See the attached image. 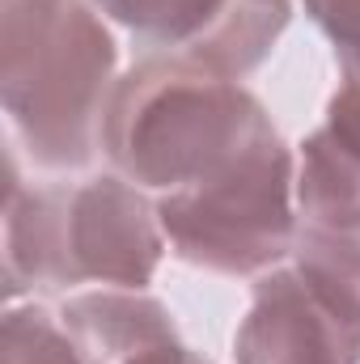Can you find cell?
<instances>
[{
    "instance_id": "6",
    "label": "cell",
    "mask_w": 360,
    "mask_h": 364,
    "mask_svg": "<svg viewBox=\"0 0 360 364\" xmlns=\"http://www.w3.org/2000/svg\"><path fill=\"white\" fill-rule=\"evenodd\" d=\"M301 225H360V81H344L327 106V123L305 136L297 166Z\"/></svg>"
},
{
    "instance_id": "2",
    "label": "cell",
    "mask_w": 360,
    "mask_h": 364,
    "mask_svg": "<svg viewBox=\"0 0 360 364\" xmlns=\"http://www.w3.org/2000/svg\"><path fill=\"white\" fill-rule=\"evenodd\" d=\"M115 68V34L93 4L0 0V102L38 170L73 174L97 157Z\"/></svg>"
},
{
    "instance_id": "3",
    "label": "cell",
    "mask_w": 360,
    "mask_h": 364,
    "mask_svg": "<svg viewBox=\"0 0 360 364\" xmlns=\"http://www.w3.org/2000/svg\"><path fill=\"white\" fill-rule=\"evenodd\" d=\"M166 255L157 199L136 182L90 178L77 186H26L9 157L4 186V296L26 288H144Z\"/></svg>"
},
{
    "instance_id": "12",
    "label": "cell",
    "mask_w": 360,
    "mask_h": 364,
    "mask_svg": "<svg viewBox=\"0 0 360 364\" xmlns=\"http://www.w3.org/2000/svg\"><path fill=\"white\" fill-rule=\"evenodd\" d=\"M132 364H212V360H203L199 352L182 348V339H179V343H166V348H153V352H144L140 360H132Z\"/></svg>"
},
{
    "instance_id": "13",
    "label": "cell",
    "mask_w": 360,
    "mask_h": 364,
    "mask_svg": "<svg viewBox=\"0 0 360 364\" xmlns=\"http://www.w3.org/2000/svg\"><path fill=\"white\" fill-rule=\"evenodd\" d=\"M85 4H93V0H85Z\"/></svg>"
},
{
    "instance_id": "8",
    "label": "cell",
    "mask_w": 360,
    "mask_h": 364,
    "mask_svg": "<svg viewBox=\"0 0 360 364\" xmlns=\"http://www.w3.org/2000/svg\"><path fill=\"white\" fill-rule=\"evenodd\" d=\"M225 13L212 26V34L186 55L221 77L242 81L246 73H255L271 55V47L280 43L288 17H292V0H221Z\"/></svg>"
},
{
    "instance_id": "5",
    "label": "cell",
    "mask_w": 360,
    "mask_h": 364,
    "mask_svg": "<svg viewBox=\"0 0 360 364\" xmlns=\"http://www.w3.org/2000/svg\"><path fill=\"white\" fill-rule=\"evenodd\" d=\"M233 356L238 364H360V309L309 267L280 263L255 284Z\"/></svg>"
},
{
    "instance_id": "4",
    "label": "cell",
    "mask_w": 360,
    "mask_h": 364,
    "mask_svg": "<svg viewBox=\"0 0 360 364\" xmlns=\"http://www.w3.org/2000/svg\"><path fill=\"white\" fill-rule=\"evenodd\" d=\"M170 250L216 275H263L297 246V166L275 136L221 178L157 199Z\"/></svg>"
},
{
    "instance_id": "11",
    "label": "cell",
    "mask_w": 360,
    "mask_h": 364,
    "mask_svg": "<svg viewBox=\"0 0 360 364\" xmlns=\"http://www.w3.org/2000/svg\"><path fill=\"white\" fill-rule=\"evenodd\" d=\"M314 26L331 38L344 81H360V0H301Z\"/></svg>"
},
{
    "instance_id": "1",
    "label": "cell",
    "mask_w": 360,
    "mask_h": 364,
    "mask_svg": "<svg viewBox=\"0 0 360 364\" xmlns=\"http://www.w3.org/2000/svg\"><path fill=\"white\" fill-rule=\"evenodd\" d=\"M263 102L186 55H153L110 93L102 153L115 174L153 199L221 178L275 140Z\"/></svg>"
},
{
    "instance_id": "7",
    "label": "cell",
    "mask_w": 360,
    "mask_h": 364,
    "mask_svg": "<svg viewBox=\"0 0 360 364\" xmlns=\"http://www.w3.org/2000/svg\"><path fill=\"white\" fill-rule=\"evenodd\" d=\"M60 322L81 364H132L153 348L179 343L170 309L140 288H102L64 301Z\"/></svg>"
},
{
    "instance_id": "10",
    "label": "cell",
    "mask_w": 360,
    "mask_h": 364,
    "mask_svg": "<svg viewBox=\"0 0 360 364\" xmlns=\"http://www.w3.org/2000/svg\"><path fill=\"white\" fill-rule=\"evenodd\" d=\"M292 263H301L314 275H322L327 284H335L360 309V225H352V229L301 225L297 246H292Z\"/></svg>"
},
{
    "instance_id": "9",
    "label": "cell",
    "mask_w": 360,
    "mask_h": 364,
    "mask_svg": "<svg viewBox=\"0 0 360 364\" xmlns=\"http://www.w3.org/2000/svg\"><path fill=\"white\" fill-rule=\"evenodd\" d=\"M0 364H81L60 322L38 305H9L0 326Z\"/></svg>"
}]
</instances>
